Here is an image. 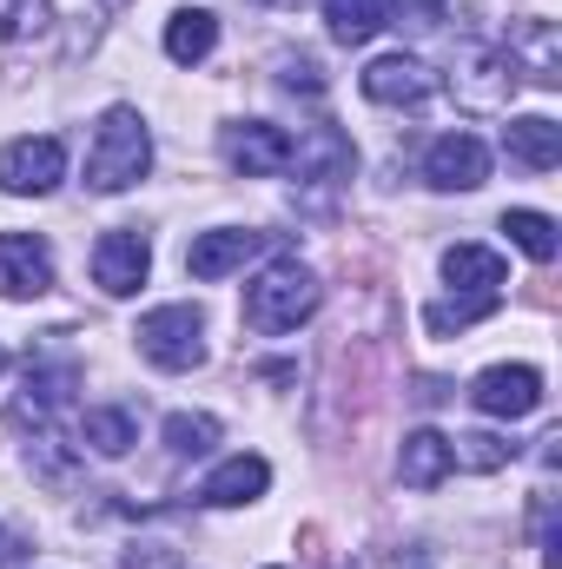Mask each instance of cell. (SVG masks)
<instances>
[{
	"mask_svg": "<svg viewBox=\"0 0 562 569\" xmlns=\"http://www.w3.org/2000/svg\"><path fill=\"white\" fill-rule=\"evenodd\" d=\"M145 166H152V133L133 107H107L100 113V133H93V152H87V186L93 192H127L140 186Z\"/></svg>",
	"mask_w": 562,
	"mask_h": 569,
	"instance_id": "6da1fadb",
	"label": "cell"
},
{
	"mask_svg": "<svg viewBox=\"0 0 562 569\" xmlns=\"http://www.w3.org/2000/svg\"><path fill=\"white\" fill-rule=\"evenodd\" d=\"M311 311H318V279H311L298 259H279V266H265L259 279L245 284V325H252L259 338L298 331Z\"/></svg>",
	"mask_w": 562,
	"mask_h": 569,
	"instance_id": "7a4b0ae2",
	"label": "cell"
},
{
	"mask_svg": "<svg viewBox=\"0 0 562 569\" xmlns=\"http://www.w3.org/2000/svg\"><path fill=\"white\" fill-rule=\"evenodd\" d=\"M140 358L159 371H192L205 365V311L199 305H159L140 318Z\"/></svg>",
	"mask_w": 562,
	"mask_h": 569,
	"instance_id": "3957f363",
	"label": "cell"
},
{
	"mask_svg": "<svg viewBox=\"0 0 562 569\" xmlns=\"http://www.w3.org/2000/svg\"><path fill=\"white\" fill-rule=\"evenodd\" d=\"M67 179V146L53 133H27V140H7L0 146V192L13 199H40Z\"/></svg>",
	"mask_w": 562,
	"mask_h": 569,
	"instance_id": "277c9868",
	"label": "cell"
},
{
	"mask_svg": "<svg viewBox=\"0 0 562 569\" xmlns=\"http://www.w3.org/2000/svg\"><path fill=\"white\" fill-rule=\"evenodd\" d=\"M279 246V232H245V226H219V232H199L192 246H185V272L199 284L212 279H232L239 266H252L259 252H272Z\"/></svg>",
	"mask_w": 562,
	"mask_h": 569,
	"instance_id": "5b68a950",
	"label": "cell"
},
{
	"mask_svg": "<svg viewBox=\"0 0 562 569\" xmlns=\"http://www.w3.org/2000/svg\"><path fill=\"white\" fill-rule=\"evenodd\" d=\"M152 272V246H145L140 226H120V232H100V246H93V284L107 291V298H133Z\"/></svg>",
	"mask_w": 562,
	"mask_h": 569,
	"instance_id": "8992f818",
	"label": "cell"
},
{
	"mask_svg": "<svg viewBox=\"0 0 562 569\" xmlns=\"http://www.w3.org/2000/svg\"><path fill=\"white\" fill-rule=\"evenodd\" d=\"M516 60H510V47H463V60H456V93H463V107H476V113H496L510 93H516Z\"/></svg>",
	"mask_w": 562,
	"mask_h": 569,
	"instance_id": "52a82bcc",
	"label": "cell"
},
{
	"mask_svg": "<svg viewBox=\"0 0 562 569\" xmlns=\"http://www.w3.org/2000/svg\"><path fill=\"white\" fill-rule=\"evenodd\" d=\"M470 405L483 411V418H530L536 405H543V371L536 365H490L476 385H470Z\"/></svg>",
	"mask_w": 562,
	"mask_h": 569,
	"instance_id": "ba28073f",
	"label": "cell"
},
{
	"mask_svg": "<svg viewBox=\"0 0 562 569\" xmlns=\"http://www.w3.org/2000/svg\"><path fill=\"white\" fill-rule=\"evenodd\" d=\"M225 166L232 172H245V179H279L284 166H291V133L272 127V120H239V127H225Z\"/></svg>",
	"mask_w": 562,
	"mask_h": 569,
	"instance_id": "9c48e42d",
	"label": "cell"
},
{
	"mask_svg": "<svg viewBox=\"0 0 562 569\" xmlns=\"http://www.w3.org/2000/svg\"><path fill=\"white\" fill-rule=\"evenodd\" d=\"M423 179L436 192H476L490 179V146L476 140V133H443L423 152Z\"/></svg>",
	"mask_w": 562,
	"mask_h": 569,
	"instance_id": "30bf717a",
	"label": "cell"
},
{
	"mask_svg": "<svg viewBox=\"0 0 562 569\" xmlns=\"http://www.w3.org/2000/svg\"><path fill=\"white\" fill-rule=\"evenodd\" d=\"M430 93H436V73L418 53H384L364 67V100H378V107H423Z\"/></svg>",
	"mask_w": 562,
	"mask_h": 569,
	"instance_id": "8fae6325",
	"label": "cell"
},
{
	"mask_svg": "<svg viewBox=\"0 0 562 569\" xmlns=\"http://www.w3.org/2000/svg\"><path fill=\"white\" fill-rule=\"evenodd\" d=\"M53 284V252L33 232H0V298H40Z\"/></svg>",
	"mask_w": 562,
	"mask_h": 569,
	"instance_id": "7c38bea8",
	"label": "cell"
},
{
	"mask_svg": "<svg viewBox=\"0 0 562 569\" xmlns=\"http://www.w3.org/2000/svg\"><path fill=\"white\" fill-rule=\"evenodd\" d=\"M265 483H272V463L252 457V450H239V457H225V463L199 483V503H205V510H239V503L265 497Z\"/></svg>",
	"mask_w": 562,
	"mask_h": 569,
	"instance_id": "4fadbf2b",
	"label": "cell"
},
{
	"mask_svg": "<svg viewBox=\"0 0 562 569\" xmlns=\"http://www.w3.org/2000/svg\"><path fill=\"white\" fill-rule=\"evenodd\" d=\"M291 159H298L304 186H318V192H338L351 179V166H358V152H351V140L338 127H311V140L291 146Z\"/></svg>",
	"mask_w": 562,
	"mask_h": 569,
	"instance_id": "5bb4252c",
	"label": "cell"
},
{
	"mask_svg": "<svg viewBox=\"0 0 562 569\" xmlns=\"http://www.w3.org/2000/svg\"><path fill=\"white\" fill-rule=\"evenodd\" d=\"M503 152H510L516 166H530V172H550L562 159V127L550 113H523V120L503 127Z\"/></svg>",
	"mask_w": 562,
	"mask_h": 569,
	"instance_id": "9a60e30c",
	"label": "cell"
},
{
	"mask_svg": "<svg viewBox=\"0 0 562 569\" xmlns=\"http://www.w3.org/2000/svg\"><path fill=\"white\" fill-rule=\"evenodd\" d=\"M450 470H456V457H450V437H443V430H411V437H404L398 477H404L411 490H436Z\"/></svg>",
	"mask_w": 562,
	"mask_h": 569,
	"instance_id": "2e32d148",
	"label": "cell"
},
{
	"mask_svg": "<svg viewBox=\"0 0 562 569\" xmlns=\"http://www.w3.org/2000/svg\"><path fill=\"white\" fill-rule=\"evenodd\" d=\"M510 60H516V73H530L536 87H556L562 80V40L550 20H523L516 27V40H510Z\"/></svg>",
	"mask_w": 562,
	"mask_h": 569,
	"instance_id": "e0dca14e",
	"label": "cell"
},
{
	"mask_svg": "<svg viewBox=\"0 0 562 569\" xmlns=\"http://www.w3.org/2000/svg\"><path fill=\"white\" fill-rule=\"evenodd\" d=\"M80 443H87L93 457H127V450L140 443V418H133L127 405H93V411L80 418Z\"/></svg>",
	"mask_w": 562,
	"mask_h": 569,
	"instance_id": "ac0fdd59",
	"label": "cell"
},
{
	"mask_svg": "<svg viewBox=\"0 0 562 569\" xmlns=\"http://www.w3.org/2000/svg\"><path fill=\"white\" fill-rule=\"evenodd\" d=\"M212 47H219V20H212L205 7H179V13L165 20V60H179V67H199Z\"/></svg>",
	"mask_w": 562,
	"mask_h": 569,
	"instance_id": "d6986e66",
	"label": "cell"
},
{
	"mask_svg": "<svg viewBox=\"0 0 562 569\" xmlns=\"http://www.w3.org/2000/svg\"><path fill=\"white\" fill-rule=\"evenodd\" d=\"M496 305H503V291H456V298H436V305H423V331H430V338L470 331V325L496 318Z\"/></svg>",
	"mask_w": 562,
	"mask_h": 569,
	"instance_id": "ffe728a7",
	"label": "cell"
},
{
	"mask_svg": "<svg viewBox=\"0 0 562 569\" xmlns=\"http://www.w3.org/2000/svg\"><path fill=\"white\" fill-rule=\"evenodd\" d=\"M503 252H490V246H450L443 252V279L456 284V291H503Z\"/></svg>",
	"mask_w": 562,
	"mask_h": 569,
	"instance_id": "44dd1931",
	"label": "cell"
},
{
	"mask_svg": "<svg viewBox=\"0 0 562 569\" xmlns=\"http://www.w3.org/2000/svg\"><path fill=\"white\" fill-rule=\"evenodd\" d=\"M503 232H510V246H516L523 259H536V266H556L562 239H556V219H550V212L510 206V212H503Z\"/></svg>",
	"mask_w": 562,
	"mask_h": 569,
	"instance_id": "7402d4cb",
	"label": "cell"
},
{
	"mask_svg": "<svg viewBox=\"0 0 562 569\" xmlns=\"http://www.w3.org/2000/svg\"><path fill=\"white\" fill-rule=\"evenodd\" d=\"M324 20H331L338 47H364L384 27V0H324Z\"/></svg>",
	"mask_w": 562,
	"mask_h": 569,
	"instance_id": "603a6c76",
	"label": "cell"
},
{
	"mask_svg": "<svg viewBox=\"0 0 562 569\" xmlns=\"http://www.w3.org/2000/svg\"><path fill=\"white\" fill-rule=\"evenodd\" d=\"M219 443V418H205V411H172L165 418V450L172 457H205Z\"/></svg>",
	"mask_w": 562,
	"mask_h": 569,
	"instance_id": "cb8c5ba5",
	"label": "cell"
},
{
	"mask_svg": "<svg viewBox=\"0 0 562 569\" xmlns=\"http://www.w3.org/2000/svg\"><path fill=\"white\" fill-rule=\"evenodd\" d=\"M450 457L463 463V470H503L510 457H516V443H503V437H490V430H463V437H450Z\"/></svg>",
	"mask_w": 562,
	"mask_h": 569,
	"instance_id": "d4e9b609",
	"label": "cell"
},
{
	"mask_svg": "<svg viewBox=\"0 0 562 569\" xmlns=\"http://www.w3.org/2000/svg\"><path fill=\"white\" fill-rule=\"evenodd\" d=\"M53 27L47 0H0V40H40Z\"/></svg>",
	"mask_w": 562,
	"mask_h": 569,
	"instance_id": "484cf974",
	"label": "cell"
},
{
	"mask_svg": "<svg viewBox=\"0 0 562 569\" xmlns=\"http://www.w3.org/2000/svg\"><path fill=\"white\" fill-rule=\"evenodd\" d=\"M384 13H391V27H411V33H430V27H443L450 0H384Z\"/></svg>",
	"mask_w": 562,
	"mask_h": 569,
	"instance_id": "4316f807",
	"label": "cell"
},
{
	"mask_svg": "<svg viewBox=\"0 0 562 569\" xmlns=\"http://www.w3.org/2000/svg\"><path fill=\"white\" fill-rule=\"evenodd\" d=\"M284 93H324V73H318V60H284Z\"/></svg>",
	"mask_w": 562,
	"mask_h": 569,
	"instance_id": "83f0119b",
	"label": "cell"
},
{
	"mask_svg": "<svg viewBox=\"0 0 562 569\" xmlns=\"http://www.w3.org/2000/svg\"><path fill=\"white\" fill-rule=\"evenodd\" d=\"M0 371H7V338H0Z\"/></svg>",
	"mask_w": 562,
	"mask_h": 569,
	"instance_id": "f1b7e54d",
	"label": "cell"
}]
</instances>
